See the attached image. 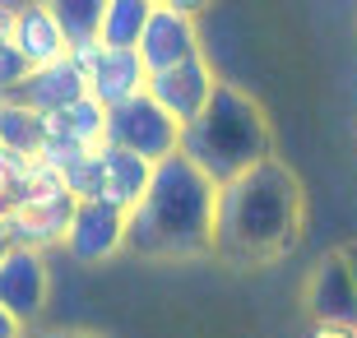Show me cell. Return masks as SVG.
<instances>
[{
  "label": "cell",
  "instance_id": "6da1fadb",
  "mask_svg": "<svg viewBox=\"0 0 357 338\" xmlns=\"http://www.w3.org/2000/svg\"><path fill=\"white\" fill-rule=\"evenodd\" d=\"M306 222L302 181L288 162L265 158L218 185L213 199V250L232 264H269L297 250Z\"/></svg>",
  "mask_w": 357,
  "mask_h": 338
},
{
  "label": "cell",
  "instance_id": "7a4b0ae2",
  "mask_svg": "<svg viewBox=\"0 0 357 338\" xmlns=\"http://www.w3.org/2000/svg\"><path fill=\"white\" fill-rule=\"evenodd\" d=\"M218 185L181 153L153 162L144 199L126 213V250L153 260H195L213 250Z\"/></svg>",
  "mask_w": 357,
  "mask_h": 338
},
{
  "label": "cell",
  "instance_id": "3957f363",
  "mask_svg": "<svg viewBox=\"0 0 357 338\" xmlns=\"http://www.w3.org/2000/svg\"><path fill=\"white\" fill-rule=\"evenodd\" d=\"M176 153L185 162H195L213 185H223L241 176L246 167L274 158V130H269L265 107L251 93H241L237 84H218L209 107L181 130Z\"/></svg>",
  "mask_w": 357,
  "mask_h": 338
},
{
  "label": "cell",
  "instance_id": "277c9868",
  "mask_svg": "<svg viewBox=\"0 0 357 338\" xmlns=\"http://www.w3.org/2000/svg\"><path fill=\"white\" fill-rule=\"evenodd\" d=\"M107 144H116L126 153H139L144 162H162L181 148V125L149 93H139V98L107 112Z\"/></svg>",
  "mask_w": 357,
  "mask_h": 338
},
{
  "label": "cell",
  "instance_id": "5b68a950",
  "mask_svg": "<svg viewBox=\"0 0 357 338\" xmlns=\"http://www.w3.org/2000/svg\"><path fill=\"white\" fill-rule=\"evenodd\" d=\"M47 297H52V269H47V255L5 246V255H0V311H10L14 320L28 329V325L42 320Z\"/></svg>",
  "mask_w": 357,
  "mask_h": 338
},
{
  "label": "cell",
  "instance_id": "8992f818",
  "mask_svg": "<svg viewBox=\"0 0 357 338\" xmlns=\"http://www.w3.org/2000/svg\"><path fill=\"white\" fill-rule=\"evenodd\" d=\"M61 250L75 264H107L112 255L126 250V213L102 199H75Z\"/></svg>",
  "mask_w": 357,
  "mask_h": 338
},
{
  "label": "cell",
  "instance_id": "52a82bcc",
  "mask_svg": "<svg viewBox=\"0 0 357 338\" xmlns=\"http://www.w3.org/2000/svg\"><path fill=\"white\" fill-rule=\"evenodd\" d=\"M218 84H223V79L213 75V66L204 61V52H199V56H190V61H181V66H172V70L149 75L144 93L185 130V125H190V121L209 107V98H213V89H218Z\"/></svg>",
  "mask_w": 357,
  "mask_h": 338
},
{
  "label": "cell",
  "instance_id": "ba28073f",
  "mask_svg": "<svg viewBox=\"0 0 357 338\" xmlns=\"http://www.w3.org/2000/svg\"><path fill=\"white\" fill-rule=\"evenodd\" d=\"M70 213H75V199L56 195V199H19V204L5 208V241L19 250H56L66 241Z\"/></svg>",
  "mask_w": 357,
  "mask_h": 338
},
{
  "label": "cell",
  "instance_id": "9c48e42d",
  "mask_svg": "<svg viewBox=\"0 0 357 338\" xmlns=\"http://www.w3.org/2000/svg\"><path fill=\"white\" fill-rule=\"evenodd\" d=\"M135 52H139V61H144L149 75L172 70V66H181V61H190V56H199V24L190 19V14H176V10H167V5H153L144 33H139V42H135Z\"/></svg>",
  "mask_w": 357,
  "mask_h": 338
},
{
  "label": "cell",
  "instance_id": "30bf717a",
  "mask_svg": "<svg viewBox=\"0 0 357 338\" xmlns=\"http://www.w3.org/2000/svg\"><path fill=\"white\" fill-rule=\"evenodd\" d=\"M144 84H149V70H144V61H139L135 47H102L98 42V61L89 70V98L93 102H102L112 112V107L139 98Z\"/></svg>",
  "mask_w": 357,
  "mask_h": 338
},
{
  "label": "cell",
  "instance_id": "8fae6325",
  "mask_svg": "<svg viewBox=\"0 0 357 338\" xmlns=\"http://www.w3.org/2000/svg\"><path fill=\"white\" fill-rule=\"evenodd\" d=\"M306 306H311V320L316 325H357V292L348 283L344 255L334 250L311 269L306 278Z\"/></svg>",
  "mask_w": 357,
  "mask_h": 338
},
{
  "label": "cell",
  "instance_id": "7c38bea8",
  "mask_svg": "<svg viewBox=\"0 0 357 338\" xmlns=\"http://www.w3.org/2000/svg\"><path fill=\"white\" fill-rule=\"evenodd\" d=\"M149 176H153V162H144L139 153H126L116 144H102L98 148V199L121 213H130L149 190Z\"/></svg>",
  "mask_w": 357,
  "mask_h": 338
},
{
  "label": "cell",
  "instance_id": "4fadbf2b",
  "mask_svg": "<svg viewBox=\"0 0 357 338\" xmlns=\"http://www.w3.org/2000/svg\"><path fill=\"white\" fill-rule=\"evenodd\" d=\"M84 93H89V79L70 66V56H61V61H52V66L28 70V79L19 84L14 98H19L24 107H33L38 116H52V112H61V107L79 102Z\"/></svg>",
  "mask_w": 357,
  "mask_h": 338
},
{
  "label": "cell",
  "instance_id": "5bb4252c",
  "mask_svg": "<svg viewBox=\"0 0 357 338\" xmlns=\"http://www.w3.org/2000/svg\"><path fill=\"white\" fill-rule=\"evenodd\" d=\"M10 42H14V52L24 56L28 70L52 66V61H61V56L70 52V42H66V33H61V24H56V19L42 10V5H28V10L14 14Z\"/></svg>",
  "mask_w": 357,
  "mask_h": 338
},
{
  "label": "cell",
  "instance_id": "9a60e30c",
  "mask_svg": "<svg viewBox=\"0 0 357 338\" xmlns=\"http://www.w3.org/2000/svg\"><path fill=\"white\" fill-rule=\"evenodd\" d=\"M42 135L70 139V144H79L84 153H93V148L107 144V107L93 102L89 93H84L79 102L61 107V112H52V116H42Z\"/></svg>",
  "mask_w": 357,
  "mask_h": 338
},
{
  "label": "cell",
  "instance_id": "2e32d148",
  "mask_svg": "<svg viewBox=\"0 0 357 338\" xmlns=\"http://www.w3.org/2000/svg\"><path fill=\"white\" fill-rule=\"evenodd\" d=\"M149 14H153V0H107L102 24H98V42L102 47H135Z\"/></svg>",
  "mask_w": 357,
  "mask_h": 338
},
{
  "label": "cell",
  "instance_id": "e0dca14e",
  "mask_svg": "<svg viewBox=\"0 0 357 338\" xmlns=\"http://www.w3.org/2000/svg\"><path fill=\"white\" fill-rule=\"evenodd\" d=\"M38 144H42V116L19 98H0V148L38 158Z\"/></svg>",
  "mask_w": 357,
  "mask_h": 338
},
{
  "label": "cell",
  "instance_id": "ac0fdd59",
  "mask_svg": "<svg viewBox=\"0 0 357 338\" xmlns=\"http://www.w3.org/2000/svg\"><path fill=\"white\" fill-rule=\"evenodd\" d=\"M38 5L61 24L70 47L75 42H98V24H102L107 0H38Z\"/></svg>",
  "mask_w": 357,
  "mask_h": 338
},
{
  "label": "cell",
  "instance_id": "d6986e66",
  "mask_svg": "<svg viewBox=\"0 0 357 338\" xmlns=\"http://www.w3.org/2000/svg\"><path fill=\"white\" fill-rule=\"evenodd\" d=\"M24 79H28L24 56L14 52V42H0V98H14Z\"/></svg>",
  "mask_w": 357,
  "mask_h": 338
},
{
  "label": "cell",
  "instance_id": "ffe728a7",
  "mask_svg": "<svg viewBox=\"0 0 357 338\" xmlns=\"http://www.w3.org/2000/svg\"><path fill=\"white\" fill-rule=\"evenodd\" d=\"M24 338H102L93 329H24Z\"/></svg>",
  "mask_w": 357,
  "mask_h": 338
},
{
  "label": "cell",
  "instance_id": "44dd1931",
  "mask_svg": "<svg viewBox=\"0 0 357 338\" xmlns=\"http://www.w3.org/2000/svg\"><path fill=\"white\" fill-rule=\"evenodd\" d=\"M306 338H357V325H311Z\"/></svg>",
  "mask_w": 357,
  "mask_h": 338
},
{
  "label": "cell",
  "instance_id": "7402d4cb",
  "mask_svg": "<svg viewBox=\"0 0 357 338\" xmlns=\"http://www.w3.org/2000/svg\"><path fill=\"white\" fill-rule=\"evenodd\" d=\"M153 5H167V10H176V14H190V19H195L199 10H209L213 0H153Z\"/></svg>",
  "mask_w": 357,
  "mask_h": 338
},
{
  "label": "cell",
  "instance_id": "603a6c76",
  "mask_svg": "<svg viewBox=\"0 0 357 338\" xmlns=\"http://www.w3.org/2000/svg\"><path fill=\"white\" fill-rule=\"evenodd\" d=\"M0 338H24V325H19L10 311H0Z\"/></svg>",
  "mask_w": 357,
  "mask_h": 338
},
{
  "label": "cell",
  "instance_id": "cb8c5ba5",
  "mask_svg": "<svg viewBox=\"0 0 357 338\" xmlns=\"http://www.w3.org/2000/svg\"><path fill=\"white\" fill-rule=\"evenodd\" d=\"M339 255H344V269H348V283H353V292H357V241H353V246H344V250H339Z\"/></svg>",
  "mask_w": 357,
  "mask_h": 338
},
{
  "label": "cell",
  "instance_id": "d4e9b609",
  "mask_svg": "<svg viewBox=\"0 0 357 338\" xmlns=\"http://www.w3.org/2000/svg\"><path fill=\"white\" fill-rule=\"evenodd\" d=\"M10 33H14V14L0 10V42H10Z\"/></svg>",
  "mask_w": 357,
  "mask_h": 338
},
{
  "label": "cell",
  "instance_id": "484cf974",
  "mask_svg": "<svg viewBox=\"0 0 357 338\" xmlns=\"http://www.w3.org/2000/svg\"><path fill=\"white\" fill-rule=\"evenodd\" d=\"M28 5H38V0H0V10H10V14H19V10H28Z\"/></svg>",
  "mask_w": 357,
  "mask_h": 338
}]
</instances>
